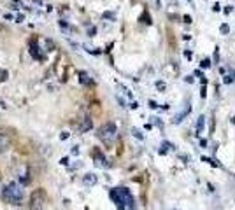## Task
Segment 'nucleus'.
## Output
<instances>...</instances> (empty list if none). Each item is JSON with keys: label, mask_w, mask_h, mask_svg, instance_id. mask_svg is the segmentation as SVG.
Instances as JSON below:
<instances>
[{"label": "nucleus", "mask_w": 235, "mask_h": 210, "mask_svg": "<svg viewBox=\"0 0 235 210\" xmlns=\"http://www.w3.org/2000/svg\"><path fill=\"white\" fill-rule=\"evenodd\" d=\"M111 200L114 201L118 210H135V200L126 187H114L109 191Z\"/></svg>", "instance_id": "f257e3e1"}, {"label": "nucleus", "mask_w": 235, "mask_h": 210, "mask_svg": "<svg viewBox=\"0 0 235 210\" xmlns=\"http://www.w3.org/2000/svg\"><path fill=\"white\" fill-rule=\"evenodd\" d=\"M23 198H25V193H23V187L18 182H9L6 187L2 189V200L9 205H21Z\"/></svg>", "instance_id": "f03ea898"}, {"label": "nucleus", "mask_w": 235, "mask_h": 210, "mask_svg": "<svg viewBox=\"0 0 235 210\" xmlns=\"http://www.w3.org/2000/svg\"><path fill=\"white\" fill-rule=\"evenodd\" d=\"M116 133H118V130H116V124L114 123H104L102 126L99 128V138L104 142V144H107V146H111L112 142H114L116 138Z\"/></svg>", "instance_id": "7ed1b4c3"}, {"label": "nucleus", "mask_w": 235, "mask_h": 210, "mask_svg": "<svg viewBox=\"0 0 235 210\" xmlns=\"http://www.w3.org/2000/svg\"><path fill=\"white\" fill-rule=\"evenodd\" d=\"M46 205V193L44 189H33L28 198V210H42Z\"/></svg>", "instance_id": "20e7f679"}, {"label": "nucleus", "mask_w": 235, "mask_h": 210, "mask_svg": "<svg viewBox=\"0 0 235 210\" xmlns=\"http://www.w3.org/2000/svg\"><path fill=\"white\" fill-rule=\"evenodd\" d=\"M9 147H11V137L7 133H0V152L9 151Z\"/></svg>", "instance_id": "39448f33"}, {"label": "nucleus", "mask_w": 235, "mask_h": 210, "mask_svg": "<svg viewBox=\"0 0 235 210\" xmlns=\"http://www.w3.org/2000/svg\"><path fill=\"white\" fill-rule=\"evenodd\" d=\"M30 54H32L35 60H44V56L39 54V44L35 39H30Z\"/></svg>", "instance_id": "423d86ee"}, {"label": "nucleus", "mask_w": 235, "mask_h": 210, "mask_svg": "<svg viewBox=\"0 0 235 210\" xmlns=\"http://www.w3.org/2000/svg\"><path fill=\"white\" fill-rule=\"evenodd\" d=\"M91 128H93V121L90 117H84L81 121V124H79V131H81V133H86V131H90Z\"/></svg>", "instance_id": "0eeeda50"}, {"label": "nucleus", "mask_w": 235, "mask_h": 210, "mask_svg": "<svg viewBox=\"0 0 235 210\" xmlns=\"http://www.w3.org/2000/svg\"><path fill=\"white\" fill-rule=\"evenodd\" d=\"M105 161H107V159H105V156H104V154H102L100 151H95V165H97V167H100V168L109 167V165H107Z\"/></svg>", "instance_id": "6e6552de"}, {"label": "nucleus", "mask_w": 235, "mask_h": 210, "mask_svg": "<svg viewBox=\"0 0 235 210\" xmlns=\"http://www.w3.org/2000/svg\"><path fill=\"white\" fill-rule=\"evenodd\" d=\"M97 180H99V179H97V175H95V173H86V175L82 177V184H84V186H90V187H91V186H95V184H97Z\"/></svg>", "instance_id": "1a4fd4ad"}, {"label": "nucleus", "mask_w": 235, "mask_h": 210, "mask_svg": "<svg viewBox=\"0 0 235 210\" xmlns=\"http://www.w3.org/2000/svg\"><path fill=\"white\" fill-rule=\"evenodd\" d=\"M79 81H81L82 84H93V81L90 79V76H88L86 72H79Z\"/></svg>", "instance_id": "9d476101"}, {"label": "nucleus", "mask_w": 235, "mask_h": 210, "mask_svg": "<svg viewBox=\"0 0 235 210\" xmlns=\"http://www.w3.org/2000/svg\"><path fill=\"white\" fill-rule=\"evenodd\" d=\"M30 180H32V179H30V173H23L21 177H19V182H21V186H28V184H30Z\"/></svg>", "instance_id": "9b49d317"}, {"label": "nucleus", "mask_w": 235, "mask_h": 210, "mask_svg": "<svg viewBox=\"0 0 235 210\" xmlns=\"http://www.w3.org/2000/svg\"><path fill=\"white\" fill-rule=\"evenodd\" d=\"M204 123H205V119H204V116H200V117H198V123H197V135L202 133V130H204Z\"/></svg>", "instance_id": "f8f14e48"}, {"label": "nucleus", "mask_w": 235, "mask_h": 210, "mask_svg": "<svg viewBox=\"0 0 235 210\" xmlns=\"http://www.w3.org/2000/svg\"><path fill=\"white\" fill-rule=\"evenodd\" d=\"M141 23H146V25H151V23H153V21H151V16H149V12H148V11H146L142 16H141Z\"/></svg>", "instance_id": "ddd939ff"}, {"label": "nucleus", "mask_w": 235, "mask_h": 210, "mask_svg": "<svg viewBox=\"0 0 235 210\" xmlns=\"http://www.w3.org/2000/svg\"><path fill=\"white\" fill-rule=\"evenodd\" d=\"M7 76H9V74H7V70H6V68H2V70H0V82L7 81Z\"/></svg>", "instance_id": "4468645a"}, {"label": "nucleus", "mask_w": 235, "mask_h": 210, "mask_svg": "<svg viewBox=\"0 0 235 210\" xmlns=\"http://www.w3.org/2000/svg\"><path fill=\"white\" fill-rule=\"evenodd\" d=\"M200 67H202V68H209V67H211V61H209V60H204L202 63H200Z\"/></svg>", "instance_id": "2eb2a0df"}, {"label": "nucleus", "mask_w": 235, "mask_h": 210, "mask_svg": "<svg viewBox=\"0 0 235 210\" xmlns=\"http://www.w3.org/2000/svg\"><path fill=\"white\" fill-rule=\"evenodd\" d=\"M228 77L232 79V81H235V70H233V68H230V70H228Z\"/></svg>", "instance_id": "dca6fc26"}, {"label": "nucleus", "mask_w": 235, "mask_h": 210, "mask_svg": "<svg viewBox=\"0 0 235 210\" xmlns=\"http://www.w3.org/2000/svg\"><path fill=\"white\" fill-rule=\"evenodd\" d=\"M133 135H135L137 138H141V140L144 138V137H142V133H141V131H139V130H135V128H133Z\"/></svg>", "instance_id": "f3484780"}, {"label": "nucleus", "mask_w": 235, "mask_h": 210, "mask_svg": "<svg viewBox=\"0 0 235 210\" xmlns=\"http://www.w3.org/2000/svg\"><path fill=\"white\" fill-rule=\"evenodd\" d=\"M104 18H107V19H114V14H112V12H104Z\"/></svg>", "instance_id": "a211bd4d"}, {"label": "nucleus", "mask_w": 235, "mask_h": 210, "mask_svg": "<svg viewBox=\"0 0 235 210\" xmlns=\"http://www.w3.org/2000/svg\"><path fill=\"white\" fill-rule=\"evenodd\" d=\"M228 25H221V33H228Z\"/></svg>", "instance_id": "6ab92c4d"}, {"label": "nucleus", "mask_w": 235, "mask_h": 210, "mask_svg": "<svg viewBox=\"0 0 235 210\" xmlns=\"http://www.w3.org/2000/svg\"><path fill=\"white\" fill-rule=\"evenodd\" d=\"M223 82H225V84H230V82H233V81H232V79H230L228 76H226V77H225V79H223Z\"/></svg>", "instance_id": "aec40b11"}, {"label": "nucleus", "mask_w": 235, "mask_h": 210, "mask_svg": "<svg viewBox=\"0 0 235 210\" xmlns=\"http://www.w3.org/2000/svg\"><path fill=\"white\" fill-rule=\"evenodd\" d=\"M184 56H186V58H188V60H190V58H191V56H193V54H191V51H184Z\"/></svg>", "instance_id": "412c9836"}, {"label": "nucleus", "mask_w": 235, "mask_h": 210, "mask_svg": "<svg viewBox=\"0 0 235 210\" xmlns=\"http://www.w3.org/2000/svg\"><path fill=\"white\" fill-rule=\"evenodd\" d=\"M156 86H158V89H165V84H163V82H156Z\"/></svg>", "instance_id": "4be33fe9"}, {"label": "nucleus", "mask_w": 235, "mask_h": 210, "mask_svg": "<svg viewBox=\"0 0 235 210\" xmlns=\"http://www.w3.org/2000/svg\"><path fill=\"white\" fill-rule=\"evenodd\" d=\"M149 107H151V109H156L158 105H156V102H153V100H151V102H149Z\"/></svg>", "instance_id": "5701e85b"}, {"label": "nucleus", "mask_w": 235, "mask_h": 210, "mask_svg": "<svg viewBox=\"0 0 235 210\" xmlns=\"http://www.w3.org/2000/svg\"><path fill=\"white\" fill-rule=\"evenodd\" d=\"M183 19H184V23H191V16H184Z\"/></svg>", "instance_id": "b1692460"}, {"label": "nucleus", "mask_w": 235, "mask_h": 210, "mask_svg": "<svg viewBox=\"0 0 235 210\" xmlns=\"http://www.w3.org/2000/svg\"><path fill=\"white\" fill-rule=\"evenodd\" d=\"M200 146H202V147H205V146H207V140H205V138H202V140H200Z\"/></svg>", "instance_id": "393cba45"}, {"label": "nucleus", "mask_w": 235, "mask_h": 210, "mask_svg": "<svg viewBox=\"0 0 235 210\" xmlns=\"http://www.w3.org/2000/svg\"><path fill=\"white\" fill-rule=\"evenodd\" d=\"M195 76H197V77H200V79H202V77H204V74H202V72H200V70H197V72H195Z\"/></svg>", "instance_id": "a878e982"}, {"label": "nucleus", "mask_w": 235, "mask_h": 210, "mask_svg": "<svg viewBox=\"0 0 235 210\" xmlns=\"http://www.w3.org/2000/svg\"><path fill=\"white\" fill-rule=\"evenodd\" d=\"M65 138H69V133H67V131H63V133H61V140H65Z\"/></svg>", "instance_id": "bb28decb"}, {"label": "nucleus", "mask_w": 235, "mask_h": 210, "mask_svg": "<svg viewBox=\"0 0 235 210\" xmlns=\"http://www.w3.org/2000/svg\"><path fill=\"white\" fill-rule=\"evenodd\" d=\"M61 165H69V158H63L61 159Z\"/></svg>", "instance_id": "cd10ccee"}, {"label": "nucleus", "mask_w": 235, "mask_h": 210, "mask_svg": "<svg viewBox=\"0 0 235 210\" xmlns=\"http://www.w3.org/2000/svg\"><path fill=\"white\" fill-rule=\"evenodd\" d=\"M130 107H132V109H137V107H139V103H137V102H132Z\"/></svg>", "instance_id": "c85d7f7f"}]
</instances>
